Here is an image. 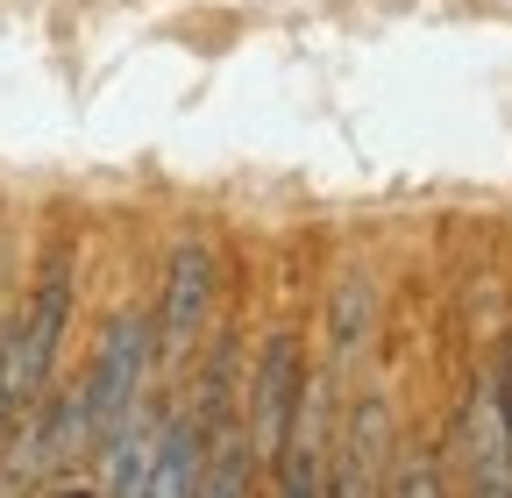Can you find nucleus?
<instances>
[{"instance_id": "9d476101", "label": "nucleus", "mask_w": 512, "mask_h": 498, "mask_svg": "<svg viewBox=\"0 0 512 498\" xmlns=\"http://www.w3.org/2000/svg\"><path fill=\"white\" fill-rule=\"evenodd\" d=\"M491 399H498V420H505V442H512V356L498 363V385H491Z\"/></svg>"}, {"instance_id": "f257e3e1", "label": "nucleus", "mask_w": 512, "mask_h": 498, "mask_svg": "<svg viewBox=\"0 0 512 498\" xmlns=\"http://www.w3.org/2000/svg\"><path fill=\"white\" fill-rule=\"evenodd\" d=\"M72 328V249H50L29 306L0 328V434H8L57 378V342Z\"/></svg>"}, {"instance_id": "39448f33", "label": "nucleus", "mask_w": 512, "mask_h": 498, "mask_svg": "<svg viewBox=\"0 0 512 498\" xmlns=\"http://www.w3.org/2000/svg\"><path fill=\"white\" fill-rule=\"evenodd\" d=\"M456 456L470 470V491L512 498V442H505V420H498V399L491 392H477L456 413Z\"/></svg>"}, {"instance_id": "20e7f679", "label": "nucleus", "mask_w": 512, "mask_h": 498, "mask_svg": "<svg viewBox=\"0 0 512 498\" xmlns=\"http://www.w3.org/2000/svg\"><path fill=\"white\" fill-rule=\"evenodd\" d=\"M299 378H306V363H299V335H271L264 356H256V378H249V449L256 463H271L278 442H285V420H292V399H299Z\"/></svg>"}, {"instance_id": "423d86ee", "label": "nucleus", "mask_w": 512, "mask_h": 498, "mask_svg": "<svg viewBox=\"0 0 512 498\" xmlns=\"http://www.w3.org/2000/svg\"><path fill=\"white\" fill-rule=\"evenodd\" d=\"M384 456H392V406L384 399H363L349 413V434H342V477H328V491L356 498V491H377L384 484Z\"/></svg>"}, {"instance_id": "0eeeda50", "label": "nucleus", "mask_w": 512, "mask_h": 498, "mask_svg": "<svg viewBox=\"0 0 512 498\" xmlns=\"http://www.w3.org/2000/svg\"><path fill=\"white\" fill-rule=\"evenodd\" d=\"M200 470H207V427L192 413H164V434H157V456H150V484L157 498H185L200 491Z\"/></svg>"}, {"instance_id": "6e6552de", "label": "nucleus", "mask_w": 512, "mask_h": 498, "mask_svg": "<svg viewBox=\"0 0 512 498\" xmlns=\"http://www.w3.org/2000/svg\"><path fill=\"white\" fill-rule=\"evenodd\" d=\"M370 306H377L370 278H342V285H335V299H328V335H335V356H356V342L370 335Z\"/></svg>"}, {"instance_id": "7ed1b4c3", "label": "nucleus", "mask_w": 512, "mask_h": 498, "mask_svg": "<svg viewBox=\"0 0 512 498\" xmlns=\"http://www.w3.org/2000/svg\"><path fill=\"white\" fill-rule=\"evenodd\" d=\"M207 306H214V249L207 242H178L164 257V306H157V356H185L192 335L207 328Z\"/></svg>"}, {"instance_id": "f03ea898", "label": "nucleus", "mask_w": 512, "mask_h": 498, "mask_svg": "<svg viewBox=\"0 0 512 498\" xmlns=\"http://www.w3.org/2000/svg\"><path fill=\"white\" fill-rule=\"evenodd\" d=\"M150 363H157V328L143 306H121V314L100 328L93 363L79 378V413H86V456H100V442L136 413L143 385H150Z\"/></svg>"}, {"instance_id": "1a4fd4ad", "label": "nucleus", "mask_w": 512, "mask_h": 498, "mask_svg": "<svg viewBox=\"0 0 512 498\" xmlns=\"http://www.w3.org/2000/svg\"><path fill=\"white\" fill-rule=\"evenodd\" d=\"M377 491H399V498H413V491H448V477H441V463H406L399 477H384Z\"/></svg>"}]
</instances>
